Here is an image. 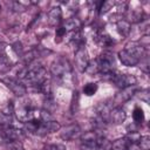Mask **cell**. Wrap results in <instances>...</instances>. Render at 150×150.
Masks as SVG:
<instances>
[{
	"label": "cell",
	"mask_w": 150,
	"mask_h": 150,
	"mask_svg": "<svg viewBox=\"0 0 150 150\" xmlns=\"http://www.w3.org/2000/svg\"><path fill=\"white\" fill-rule=\"evenodd\" d=\"M124 49H127V50H129L130 53H132V54H134L135 56H137L139 60H142V57H143L144 54H145V48H144V46H143L141 42H135V41L129 42V43L125 46Z\"/></svg>",
	"instance_id": "13"
},
{
	"label": "cell",
	"mask_w": 150,
	"mask_h": 150,
	"mask_svg": "<svg viewBox=\"0 0 150 150\" xmlns=\"http://www.w3.org/2000/svg\"><path fill=\"white\" fill-rule=\"evenodd\" d=\"M43 150H66V146L62 144H47Z\"/></svg>",
	"instance_id": "26"
},
{
	"label": "cell",
	"mask_w": 150,
	"mask_h": 150,
	"mask_svg": "<svg viewBox=\"0 0 150 150\" xmlns=\"http://www.w3.org/2000/svg\"><path fill=\"white\" fill-rule=\"evenodd\" d=\"M88 63H89V57H88V53L86 50V47H84V45L80 46L75 52V64H76L79 70L84 71Z\"/></svg>",
	"instance_id": "6"
},
{
	"label": "cell",
	"mask_w": 150,
	"mask_h": 150,
	"mask_svg": "<svg viewBox=\"0 0 150 150\" xmlns=\"http://www.w3.org/2000/svg\"><path fill=\"white\" fill-rule=\"evenodd\" d=\"M132 118H134V122L136 124H141L144 121V111H143V109L139 108V107H135V109L132 111Z\"/></svg>",
	"instance_id": "18"
},
{
	"label": "cell",
	"mask_w": 150,
	"mask_h": 150,
	"mask_svg": "<svg viewBox=\"0 0 150 150\" xmlns=\"http://www.w3.org/2000/svg\"><path fill=\"white\" fill-rule=\"evenodd\" d=\"M138 91L137 87L136 86H131V87H128V88H124L122 89L115 97V103L116 104H122L127 101H129L136 93Z\"/></svg>",
	"instance_id": "10"
},
{
	"label": "cell",
	"mask_w": 150,
	"mask_h": 150,
	"mask_svg": "<svg viewBox=\"0 0 150 150\" xmlns=\"http://www.w3.org/2000/svg\"><path fill=\"white\" fill-rule=\"evenodd\" d=\"M79 109V93L75 90L73 93V97H71V104H70V111L71 114H75Z\"/></svg>",
	"instance_id": "24"
},
{
	"label": "cell",
	"mask_w": 150,
	"mask_h": 150,
	"mask_svg": "<svg viewBox=\"0 0 150 150\" xmlns=\"http://www.w3.org/2000/svg\"><path fill=\"white\" fill-rule=\"evenodd\" d=\"M0 136L6 141H15V139H20V137L22 136L21 130L13 128L12 125H0Z\"/></svg>",
	"instance_id": "7"
},
{
	"label": "cell",
	"mask_w": 150,
	"mask_h": 150,
	"mask_svg": "<svg viewBox=\"0 0 150 150\" xmlns=\"http://www.w3.org/2000/svg\"><path fill=\"white\" fill-rule=\"evenodd\" d=\"M96 63H97L98 73L102 74V75H105V74H109L110 71H112L114 63H115V57H114L112 53L104 52L96 59Z\"/></svg>",
	"instance_id": "4"
},
{
	"label": "cell",
	"mask_w": 150,
	"mask_h": 150,
	"mask_svg": "<svg viewBox=\"0 0 150 150\" xmlns=\"http://www.w3.org/2000/svg\"><path fill=\"white\" fill-rule=\"evenodd\" d=\"M97 91V84L96 83H87L83 87V94L87 96H93Z\"/></svg>",
	"instance_id": "22"
},
{
	"label": "cell",
	"mask_w": 150,
	"mask_h": 150,
	"mask_svg": "<svg viewBox=\"0 0 150 150\" xmlns=\"http://www.w3.org/2000/svg\"><path fill=\"white\" fill-rule=\"evenodd\" d=\"M125 117H127L125 111L121 107H115V108L109 110L108 116H107V121L111 122L114 124H121L125 121Z\"/></svg>",
	"instance_id": "8"
},
{
	"label": "cell",
	"mask_w": 150,
	"mask_h": 150,
	"mask_svg": "<svg viewBox=\"0 0 150 150\" xmlns=\"http://www.w3.org/2000/svg\"><path fill=\"white\" fill-rule=\"evenodd\" d=\"M70 71H71V66H70L69 61L64 57L57 59L50 66V74L55 79H63Z\"/></svg>",
	"instance_id": "3"
},
{
	"label": "cell",
	"mask_w": 150,
	"mask_h": 150,
	"mask_svg": "<svg viewBox=\"0 0 150 150\" xmlns=\"http://www.w3.org/2000/svg\"><path fill=\"white\" fill-rule=\"evenodd\" d=\"M30 2H22V1H13L12 6H13V11L14 12H25L27 9V6H29Z\"/></svg>",
	"instance_id": "20"
},
{
	"label": "cell",
	"mask_w": 150,
	"mask_h": 150,
	"mask_svg": "<svg viewBox=\"0 0 150 150\" xmlns=\"http://www.w3.org/2000/svg\"><path fill=\"white\" fill-rule=\"evenodd\" d=\"M116 27H117L118 33H120L122 36H127V35L130 33V28H131L130 23H129L127 20H120V21H117Z\"/></svg>",
	"instance_id": "17"
},
{
	"label": "cell",
	"mask_w": 150,
	"mask_h": 150,
	"mask_svg": "<svg viewBox=\"0 0 150 150\" xmlns=\"http://www.w3.org/2000/svg\"><path fill=\"white\" fill-rule=\"evenodd\" d=\"M97 41H98L102 46H104V47H109V46H111V45L114 43V41H112V39H111L110 36H108V35H102V34H98V35H97Z\"/></svg>",
	"instance_id": "23"
},
{
	"label": "cell",
	"mask_w": 150,
	"mask_h": 150,
	"mask_svg": "<svg viewBox=\"0 0 150 150\" xmlns=\"http://www.w3.org/2000/svg\"><path fill=\"white\" fill-rule=\"evenodd\" d=\"M11 67H12V61L6 53V45L0 43V71H7Z\"/></svg>",
	"instance_id": "12"
},
{
	"label": "cell",
	"mask_w": 150,
	"mask_h": 150,
	"mask_svg": "<svg viewBox=\"0 0 150 150\" xmlns=\"http://www.w3.org/2000/svg\"><path fill=\"white\" fill-rule=\"evenodd\" d=\"M12 48H13V52L18 55V56H22L23 55V48H22V43L21 42H15L13 46H12Z\"/></svg>",
	"instance_id": "25"
},
{
	"label": "cell",
	"mask_w": 150,
	"mask_h": 150,
	"mask_svg": "<svg viewBox=\"0 0 150 150\" xmlns=\"http://www.w3.org/2000/svg\"><path fill=\"white\" fill-rule=\"evenodd\" d=\"M138 146L142 150H150V136H141L138 139Z\"/></svg>",
	"instance_id": "21"
},
{
	"label": "cell",
	"mask_w": 150,
	"mask_h": 150,
	"mask_svg": "<svg viewBox=\"0 0 150 150\" xmlns=\"http://www.w3.org/2000/svg\"><path fill=\"white\" fill-rule=\"evenodd\" d=\"M131 145L132 143L128 137H122V138L115 139L111 143V150H128Z\"/></svg>",
	"instance_id": "15"
},
{
	"label": "cell",
	"mask_w": 150,
	"mask_h": 150,
	"mask_svg": "<svg viewBox=\"0 0 150 150\" xmlns=\"http://www.w3.org/2000/svg\"><path fill=\"white\" fill-rule=\"evenodd\" d=\"M66 33H67V30H66V28H64V27H59V28H56L55 36L60 40V39H62V38L66 35Z\"/></svg>",
	"instance_id": "27"
},
{
	"label": "cell",
	"mask_w": 150,
	"mask_h": 150,
	"mask_svg": "<svg viewBox=\"0 0 150 150\" xmlns=\"http://www.w3.org/2000/svg\"><path fill=\"white\" fill-rule=\"evenodd\" d=\"M80 132H81L80 125L76 124V123H73V124H69L66 128H63L61 134H60V136H61V138L63 141H71L75 137H77L80 135Z\"/></svg>",
	"instance_id": "9"
},
{
	"label": "cell",
	"mask_w": 150,
	"mask_h": 150,
	"mask_svg": "<svg viewBox=\"0 0 150 150\" xmlns=\"http://www.w3.org/2000/svg\"><path fill=\"white\" fill-rule=\"evenodd\" d=\"M114 5H115V2L111 1V0H109V1H101V2H98L97 9H98L100 14H104V13H107L109 9H111V8L114 7Z\"/></svg>",
	"instance_id": "19"
},
{
	"label": "cell",
	"mask_w": 150,
	"mask_h": 150,
	"mask_svg": "<svg viewBox=\"0 0 150 150\" xmlns=\"http://www.w3.org/2000/svg\"><path fill=\"white\" fill-rule=\"evenodd\" d=\"M118 57H120V61L122 62V64H124L127 67H134L141 61L137 56H135L132 53H130L127 49L120 50L118 52Z\"/></svg>",
	"instance_id": "11"
},
{
	"label": "cell",
	"mask_w": 150,
	"mask_h": 150,
	"mask_svg": "<svg viewBox=\"0 0 150 150\" xmlns=\"http://www.w3.org/2000/svg\"><path fill=\"white\" fill-rule=\"evenodd\" d=\"M1 82L16 96H23L27 93V88L25 87V84H22L19 80L16 79H12V77H5L1 79Z\"/></svg>",
	"instance_id": "5"
},
{
	"label": "cell",
	"mask_w": 150,
	"mask_h": 150,
	"mask_svg": "<svg viewBox=\"0 0 150 150\" xmlns=\"http://www.w3.org/2000/svg\"><path fill=\"white\" fill-rule=\"evenodd\" d=\"M0 12H1V7H0Z\"/></svg>",
	"instance_id": "28"
},
{
	"label": "cell",
	"mask_w": 150,
	"mask_h": 150,
	"mask_svg": "<svg viewBox=\"0 0 150 150\" xmlns=\"http://www.w3.org/2000/svg\"><path fill=\"white\" fill-rule=\"evenodd\" d=\"M26 130H28L32 134L39 135V136H45L50 132H55L60 130L61 125L57 121H41V120H32L29 122L25 123Z\"/></svg>",
	"instance_id": "1"
},
{
	"label": "cell",
	"mask_w": 150,
	"mask_h": 150,
	"mask_svg": "<svg viewBox=\"0 0 150 150\" xmlns=\"http://www.w3.org/2000/svg\"><path fill=\"white\" fill-rule=\"evenodd\" d=\"M81 25H82V22L79 18H70L63 27L66 28L67 32H79L81 28Z\"/></svg>",
	"instance_id": "16"
},
{
	"label": "cell",
	"mask_w": 150,
	"mask_h": 150,
	"mask_svg": "<svg viewBox=\"0 0 150 150\" xmlns=\"http://www.w3.org/2000/svg\"><path fill=\"white\" fill-rule=\"evenodd\" d=\"M105 76L107 79H109L111 82H114V84L121 89H124V88H128V87H131V86H136V77L134 75H130V74H121V73H117V71H110L109 74H105L103 75Z\"/></svg>",
	"instance_id": "2"
},
{
	"label": "cell",
	"mask_w": 150,
	"mask_h": 150,
	"mask_svg": "<svg viewBox=\"0 0 150 150\" xmlns=\"http://www.w3.org/2000/svg\"><path fill=\"white\" fill-rule=\"evenodd\" d=\"M62 20V11L60 7H54L48 12V23L50 26H57Z\"/></svg>",
	"instance_id": "14"
}]
</instances>
